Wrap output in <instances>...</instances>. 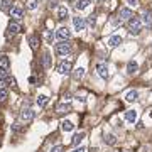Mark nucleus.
I'll list each match as a JSON object with an SVG mask.
<instances>
[{"label": "nucleus", "instance_id": "f257e3e1", "mask_svg": "<svg viewBox=\"0 0 152 152\" xmlns=\"http://www.w3.org/2000/svg\"><path fill=\"white\" fill-rule=\"evenodd\" d=\"M127 26H129V32H130V34H134V36L140 34V31H142V20L139 19V17H132Z\"/></svg>", "mask_w": 152, "mask_h": 152}, {"label": "nucleus", "instance_id": "f03ea898", "mask_svg": "<svg viewBox=\"0 0 152 152\" xmlns=\"http://www.w3.org/2000/svg\"><path fill=\"white\" fill-rule=\"evenodd\" d=\"M56 53L59 56H66L71 53V42L69 41H61L59 44H56Z\"/></svg>", "mask_w": 152, "mask_h": 152}, {"label": "nucleus", "instance_id": "7ed1b4c3", "mask_svg": "<svg viewBox=\"0 0 152 152\" xmlns=\"http://www.w3.org/2000/svg\"><path fill=\"white\" fill-rule=\"evenodd\" d=\"M58 73L59 75H71L73 73V63H71V59L61 61L59 66H58Z\"/></svg>", "mask_w": 152, "mask_h": 152}, {"label": "nucleus", "instance_id": "20e7f679", "mask_svg": "<svg viewBox=\"0 0 152 152\" xmlns=\"http://www.w3.org/2000/svg\"><path fill=\"white\" fill-rule=\"evenodd\" d=\"M34 117H36V112L31 108H24L20 112V120L22 122H26V124H29V122H32Z\"/></svg>", "mask_w": 152, "mask_h": 152}, {"label": "nucleus", "instance_id": "39448f33", "mask_svg": "<svg viewBox=\"0 0 152 152\" xmlns=\"http://www.w3.org/2000/svg\"><path fill=\"white\" fill-rule=\"evenodd\" d=\"M69 36H71V31L68 27H64V26L56 31V37L59 39V41H68V39H69Z\"/></svg>", "mask_w": 152, "mask_h": 152}, {"label": "nucleus", "instance_id": "423d86ee", "mask_svg": "<svg viewBox=\"0 0 152 152\" xmlns=\"http://www.w3.org/2000/svg\"><path fill=\"white\" fill-rule=\"evenodd\" d=\"M96 73H98L100 78L107 80V78H108V66L105 64V63H98L96 64Z\"/></svg>", "mask_w": 152, "mask_h": 152}, {"label": "nucleus", "instance_id": "0eeeda50", "mask_svg": "<svg viewBox=\"0 0 152 152\" xmlns=\"http://www.w3.org/2000/svg\"><path fill=\"white\" fill-rule=\"evenodd\" d=\"M73 26H75L76 31H83V29L86 27V20H85V17H73Z\"/></svg>", "mask_w": 152, "mask_h": 152}, {"label": "nucleus", "instance_id": "6e6552de", "mask_svg": "<svg viewBox=\"0 0 152 152\" xmlns=\"http://www.w3.org/2000/svg\"><path fill=\"white\" fill-rule=\"evenodd\" d=\"M9 14H10V17H12V19H15V20H19V19H22V15H24V10H22L20 7L14 5V7H10V10H9Z\"/></svg>", "mask_w": 152, "mask_h": 152}, {"label": "nucleus", "instance_id": "1a4fd4ad", "mask_svg": "<svg viewBox=\"0 0 152 152\" xmlns=\"http://www.w3.org/2000/svg\"><path fill=\"white\" fill-rule=\"evenodd\" d=\"M68 15H69L68 7H66V5H59V7H58V19H59V20H64Z\"/></svg>", "mask_w": 152, "mask_h": 152}, {"label": "nucleus", "instance_id": "9d476101", "mask_svg": "<svg viewBox=\"0 0 152 152\" xmlns=\"http://www.w3.org/2000/svg\"><path fill=\"white\" fill-rule=\"evenodd\" d=\"M142 24H144V26H147V27L151 29L152 27V14L151 12H144V14H142Z\"/></svg>", "mask_w": 152, "mask_h": 152}, {"label": "nucleus", "instance_id": "9b49d317", "mask_svg": "<svg viewBox=\"0 0 152 152\" xmlns=\"http://www.w3.org/2000/svg\"><path fill=\"white\" fill-rule=\"evenodd\" d=\"M122 36H112V37L108 39V46L110 48H117V46H120L122 44Z\"/></svg>", "mask_w": 152, "mask_h": 152}, {"label": "nucleus", "instance_id": "f8f14e48", "mask_svg": "<svg viewBox=\"0 0 152 152\" xmlns=\"http://www.w3.org/2000/svg\"><path fill=\"white\" fill-rule=\"evenodd\" d=\"M132 17H134V14H132L130 9H120V19H124V20H130Z\"/></svg>", "mask_w": 152, "mask_h": 152}, {"label": "nucleus", "instance_id": "ddd939ff", "mask_svg": "<svg viewBox=\"0 0 152 152\" xmlns=\"http://www.w3.org/2000/svg\"><path fill=\"white\" fill-rule=\"evenodd\" d=\"M137 69H139V64H137L135 61H129L127 63V73L129 75H135Z\"/></svg>", "mask_w": 152, "mask_h": 152}, {"label": "nucleus", "instance_id": "4468645a", "mask_svg": "<svg viewBox=\"0 0 152 152\" xmlns=\"http://www.w3.org/2000/svg\"><path fill=\"white\" fill-rule=\"evenodd\" d=\"M83 76H85V68H76V69H73V80L80 81Z\"/></svg>", "mask_w": 152, "mask_h": 152}, {"label": "nucleus", "instance_id": "2eb2a0df", "mask_svg": "<svg viewBox=\"0 0 152 152\" xmlns=\"http://www.w3.org/2000/svg\"><path fill=\"white\" fill-rule=\"evenodd\" d=\"M19 32H20V26H19L17 22H10V24H9V34L14 36V34H19Z\"/></svg>", "mask_w": 152, "mask_h": 152}, {"label": "nucleus", "instance_id": "dca6fc26", "mask_svg": "<svg viewBox=\"0 0 152 152\" xmlns=\"http://www.w3.org/2000/svg\"><path fill=\"white\" fill-rule=\"evenodd\" d=\"M88 5H90V0H78L75 4V9L76 10H85Z\"/></svg>", "mask_w": 152, "mask_h": 152}, {"label": "nucleus", "instance_id": "f3484780", "mask_svg": "<svg viewBox=\"0 0 152 152\" xmlns=\"http://www.w3.org/2000/svg\"><path fill=\"white\" fill-rule=\"evenodd\" d=\"M125 118L134 124V122L137 120V112H135V110H129V112H125Z\"/></svg>", "mask_w": 152, "mask_h": 152}, {"label": "nucleus", "instance_id": "a211bd4d", "mask_svg": "<svg viewBox=\"0 0 152 152\" xmlns=\"http://www.w3.org/2000/svg\"><path fill=\"white\" fill-rule=\"evenodd\" d=\"M61 129L64 132H71L73 129H75V125H73V122H69V120H64L63 124H61Z\"/></svg>", "mask_w": 152, "mask_h": 152}, {"label": "nucleus", "instance_id": "6ab92c4d", "mask_svg": "<svg viewBox=\"0 0 152 152\" xmlns=\"http://www.w3.org/2000/svg\"><path fill=\"white\" fill-rule=\"evenodd\" d=\"M9 66H10L9 58H7L5 54H2V56H0V68H5V69H9Z\"/></svg>", "mask_w": 152, "mask_h": 152}, {"label": "nucleus", "instance_id": "aec40b11", "mask_svg": "<svg viewBox=\"0 0 152 152\" xmlns=\"http://www.w3.org/2000/svg\"><path fill=\"white\" fill-rule=\"evenodd\" d=\"M42 66L44 68H51V54H49L48 51H46L44 56H42Z\"/></svg>", "mask_w": 152, "mask_h": 152}, {"label": "nucleus", "instance_id": "412c9836", "mask_svg": "<svg viewBox=\"0 0 152 152\" xmlns=\"http://www.w3.org/2000/svg\"><path fill=\"white\" fill-rule=\"evenodd\" d=\"M137 96H139V93H137L135 90H130V91L127 93V96H125V100H127V102H135V100H137Z\"/></svg>", "mask_w": 152, "mask_h": 152}, {"label": "nucleus", "instance_id": "4be33fe9", "mask_svg": "<svg viewBox=\"0 0 152 152\" xmlns=\"http://www.w3.org/2000/svg\"><path fill=\"white\" fill-rule=\"evenodd\" d=\"M105 144H108V145H115L117 144V139H115L113 134H107L105 135Z\"/></svg>", "mask_w": 152, "mask_h": 152}, {"label": "nucleus", "instance_id": "5701e85b", "mask_svg": "<svg viewBox=\"0 0 152 152\" xmlns=\"http://www.w3.org/2000/svg\"><path fill=\"white\" fill-rule=\"evenodd\" d=\"M85 139V132H80V134H76L75 137H73V144L75 145H80V142Z\"/></svg>", "mask_w": 152, "mask_h": 152}, {"label": "nucleus", "instance_id": "b1692460", "mask_svg": "<svg viewBox=\"0 0 152 152\" xmlns=\"http://www.w3.org/2000/svg\"><path fill=\"white\" fill-rule=\"evenodd\" d=\"M29 44H31V48L32 49H37V46H39L37 36H31V37H29Z\"/></svg>", "mask_w": 152, "mask_h": 152}, {"label": "nucleus", "instance_id": "393cba45", "mask_svg": "<svg viewBox=\"0 0 152 152\" xmlns=\"http://www.w3.org/2000/svg\"><path fill=\"white\" fill-rule=\"evenodd\" d=\"M26 4H27L29 10H36V9H37V5H39V0H27Z\"/></svg>", "mask_w": 152, "mask_h": 152}, {"label": "nucleus", "instance_id": "a878e982", "mask_svg": "<svg viewBox=\"0 0 152 152\" xmlns=\"http://www.w3.org/2000/svg\"><path fill=\"white\" fill-rule=\"evenodd\" d=\"M48 102H49V98L46 96V95H41V96L37 98V105H39V107H46Z\"/></svg>", "mask_w": 152, "mask_h": 152}, {"label": "nucleus", "instance_id": "bb28decb", "mask_svg": "<svg viewBox=\"0 0 152 152\" xmlns=\"http://www.w3.org/2000/svg\"><path fill=\"white\" fill-rule=\"evenodd\" d=\"M68 110H69V105L61 103L59 107H58V113H64V112H68Z\"/></svg>", "mask_w": 152, "mask_h": 152}, {"label": "nucleus", "instance_id": "cd10ccee", "mask_svg": "<svg viewBox=\"0 0 152 152\" xmlns=\"http://www.w3.org/2000/svg\"><path fill=\"white\" fill-rule=\"evenodd\" d=\"M7 96H9L7 90H0V103H4V102L7 100Z\"/></svg>", "mask_w": 152, "mask_h": 152}, {"label": "nucleus", "instance_id": "c85d7f7f", "mask_svg": "<svg viewBox=\"0 0 152 152\" xmlns=\"http://www.w3.org/2000/svg\"><path fill=\"white\" fill-rule=\"evenodd\" d=\"M54 37H56V34H53L51 31H46V41H48V42H53Z\"/></svg>", "mask_w": 152, "mask_h": 152}, {"label": "nucleus", "instance_id": "c756f323", "mask_svg": "<svg viewBox=\"0 0 152 152\" xmlns=\"http://www.w3.org/2000/svg\"><path fill=\"white\" fill-rule=\"evenodd\" d=\"M7 76H9L7 69H5V68H0V80H5Z\"/></svg>", "mask_w": 152, "mask_h": 152}, {"label": "nucleus", "instance_id": "7c9ffc66", "mask_svg": "<svg viewBox=\"0 0 152 152\" xmlns=\"http://www.w3.org/2000/svg\"><path fill=\"white\" fill-rule=\"evenodd\" d=\"M86 24H88V26H91V27H93V26H95V15H90V17H88Z\"/></svg>", "mask_w": 152, "mask_h": 152}, {"label": "nucleus", "instance_id": "2f4dec72", "mask_svg": "<svg viewBox=\"0 0 152 152\" xmlns=\"http://www.w3.org/2000/svg\"><path fill=\"white\" fill-rule=\"evenodd\" d=\"M71 152H86V147H85V145H80V147H76V149H73Z\"/></svg>", "mask_w": 152, "mask_h": 152}, {"label": "nucleus", "instance_id": "473e14b6", "mask_svg": "<svg viewBox=\"0 0 152 152\" xmlns=\"http://www.w3.org/2000/svg\"><path fill=\"white\" fill-rule=\"evenodd\" d=\"M5 81L9 83L10 86H15V80H14V78H10V76H7V78H5Z\"/></svg>", "mask_w": 152, "mask_h": 152}, {"label": "nucleus", "instance_id": "72a5a7b5", "mask_svg": "<svg viewBox=\"0 0 152 152\" xmlns=\"http://www.w3.org/2000/svg\"><path fill=\"white\" fill-rule=\"evenodd\" d=\"M127 2H129V5H130V7H137V5H139V0H127Z\"/></svg>", "mask_w": 152, "mask_h": 152}, {"label": "nucleus", "instance_id": "f704fd0d", "mask_svg": "<svg viewBox=\"0 0 152 152\" xmlns=\"http://www.w3.org/2000/svg\"><path fill=\"white\" fill-rule=\"evenodd\" d=\"M51 152H63V147L56 145V147H53V149H51Z\"/></svg>", "mask_w": 152, "mask_h": 152}, {"label": "nucleus", "instance_id": "c9c22d12", "mask_svg": "<svg viewBox=\"0 0 152 152\" xmlns=\"http://www.w3.org/2000/svg\"><path fill=\"white\" fill-rule=\"evenodd\" d=\"M5 85H7L5 80H0V90H5Z\"/></svg>", "mask_w": 152, "mask_h": 152}, {"label": "nucleus", "instance_id": "e433bc0d", "mask_svg": "<svg viewBox=\"0 0 152 152\" xmlns=\"http://www.w3.org/2000/svg\"><path fill=\"white\" fill-rule=\"evenodd\" d=\"M49 7H51V9H56V7H58V2H56V0H53V2L49 4Z\"/></svg>", "mask_w": 152, "mask_h": 152}, {"label": "nucleus", "instance_id": "4c0bfd02", "mask_svg": "<svg viewBox=\"0 0 152 152\" xmlns=\"http://www.w3.org/2000/svg\"><path fill=\"white\" fill-rule=\"evenodd\" d=\"M151 118H152V112H151Z\"/></svg>", "mask_w": 152, "mask_h": 152}, {"label": "nucleus", "instance_id": "58836bf2", "mask_svg": "<svg viewBox=\"0 0 152 152\" xmlns=\"http://www.w3.org/2000/svg\"><path fill=\"white\" fill-rule=\"evenodd\" d=\"M68 2H71V0H68Z\"/></svg>", "mask_w": 152, "mask_h": 152}]
</instances>
